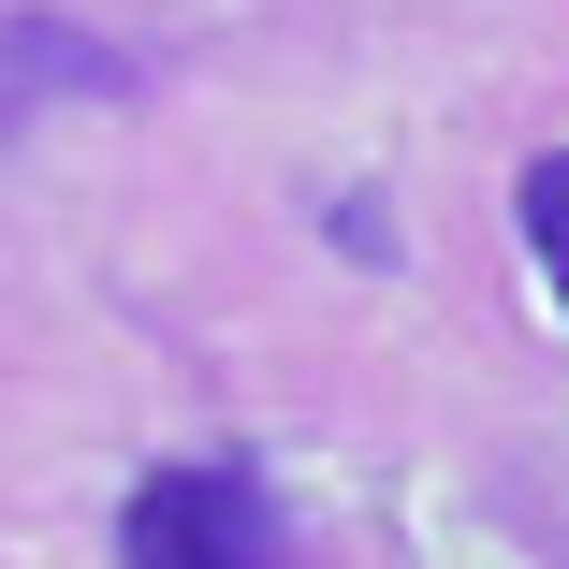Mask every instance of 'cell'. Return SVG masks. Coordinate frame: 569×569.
<instances>
[{
    "label": "cell",
    "instance_id": "cell-1",
    "mask_svg": "<svg viewBox=\"0 0 569 569\" xmlns=\"http://www.w3.org/2000/svg\"><path fill=\"white\" fill-rule=\"evenodd\" d=\"M118 569H292V526L249 468H147L118 511Z\"/></svg>",
    "mask_w": 569,
    "mask_h": 569
},
{
    "label": "cell",
    "instance_id": "cell-2",
    "mask_svg": "<svg viewBox=\"0 0 569 569\" xmlns=\"http://www.w3.org/2000/svg\"><path fill=\"white\" fill-rule=\"evenodd\" d=\"M511 219H526V263H540L555 307H569V147H540V161L511 176Z\"/></svg>",
    "mask_w": 569,
    "mask_h": 569
}]
</instances>
